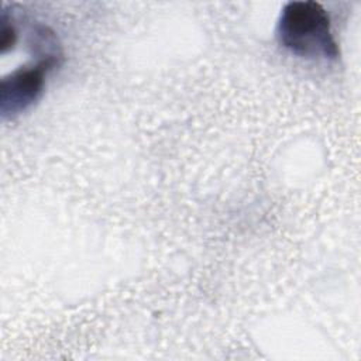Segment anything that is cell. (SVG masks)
<instances>
[{"label": "cell", "mask_w": 361, "mask_h": 361, "mask_svg": "<svg viewBox=\"0 0 361 361\" xmlns=\"http://www.w3.org/2000/svg\"><path fill=\"white\" fill-rule=\"evenodd\" d=\"M54 61H38L31 66H21L0 82V113L3 118H13L28 110L42 94L47 73L58 66Z\"/></svg>", "instance_id": "7a4b0ae2"}, {"label": "cell", "mask_w": 361, "mask_h": 361, "mask_svg": "<svg viewBox=\"0 0 361 361\" xmlns=\"http://www.w3.org/2000/svg\"><path fill=\"white\" fill-rule=\"evenodd\" d=\"M278 44L289 54L310 61H337L338 44L326 8L312 0L289 1L276 24Z\"/></svg>", "instance_id": "6da1fadb"}]
</instances>
